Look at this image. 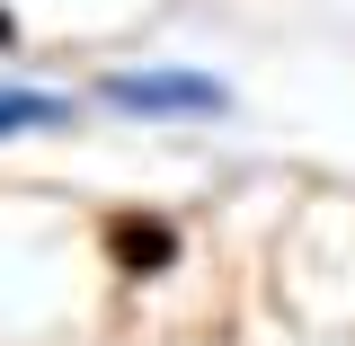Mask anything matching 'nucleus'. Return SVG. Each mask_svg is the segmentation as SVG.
Returning <instances> with one entry per match:
<instances>
[{"instance_id":"nucleus-3","label":"nucleus","mask_w":355,"mask_h":346,"mask_svg":"<svg viewBox=\"0 0 355 346\" xmlns=\"http://www.w3.org/2000/svg\"><path fill=\"white\" fill-rule=\"evenodd\" d=\"M80 107L62 89H36V80H0V142H27V133H71Z\"/></svg>"},{"instance_id":"nucleus-1","label":"nucleus","mask_w":355,"mask_h":346,"mask_svg":"<svg viewBox=\"0 0 355 346\" xmlns=\"http://www.w3.org/2000/svg\"><path fill=\"white\" fill-rule=\"evenodd\" d=\"M98 107H116L133 125H214V116H231V80L196 71V62H142V71H107Z\"/></svg>"},{"instance_id":"nucleus-4","label":"nucleus","mask_w":355,"mask_h":346,"mask_svg":"<svg viewBox=\"0 0 355 346\" xmlns=\"http://www.w3.org/2000/svg\"><path fill=\"white\" fill-rule=\"evenodd\" d=\"M9 44H18V18H9V0H0V53H9Z\"/></svg>"},{"instance_id":"nucleus-2","label":"nucleus","mask_w":355,"mask_h":346,"mask_svg":"<svg viewBox=\"0 0 355 346\" xmlns=\"http://www.w3.org/2000/svg\"><path fill=\"white\" fill-rule=\"evenodd\" d=\"M98 249H107V266H116L125 284H160V275L187 266V231H178V214H160V205H125V214L98 222Z\"/></svg>"}]
</instances>
